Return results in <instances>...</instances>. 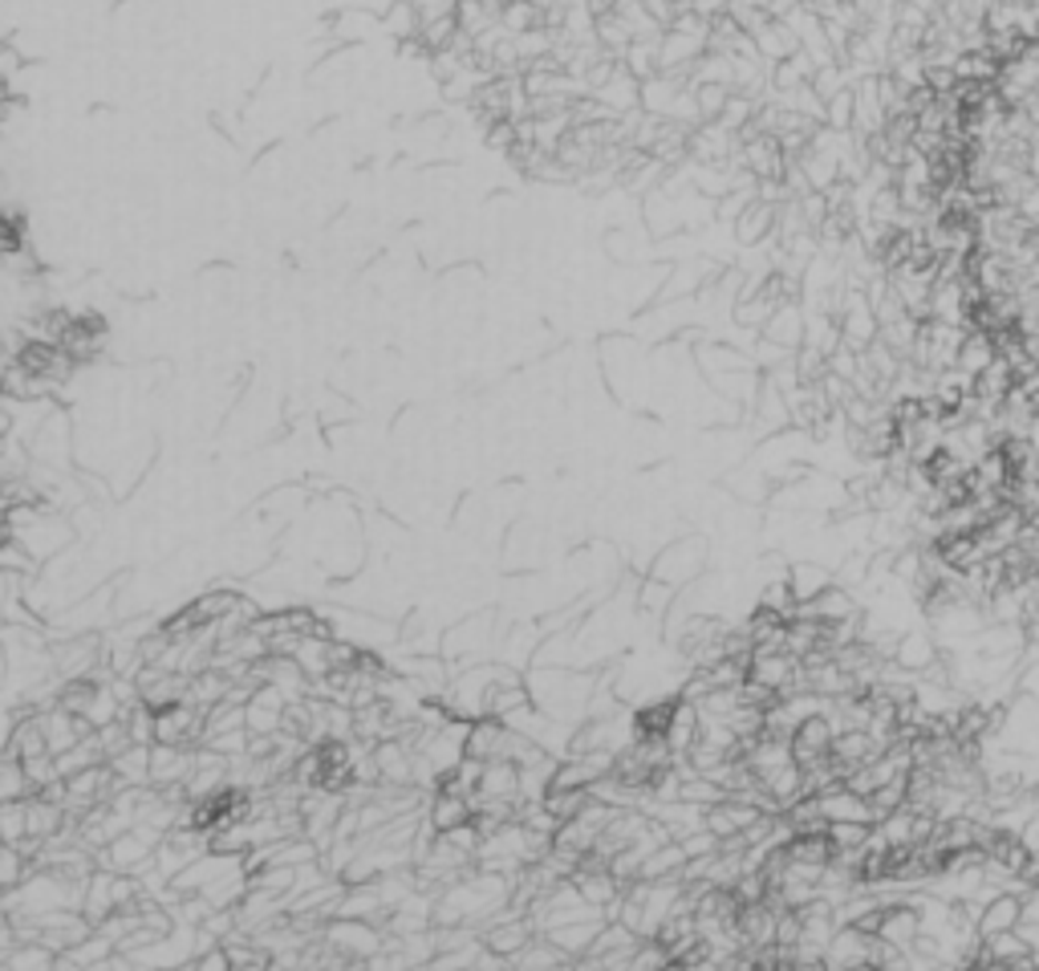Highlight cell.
<instances>
[{
    "label": "cell",
    "mask_w": 1039,
    "mask_h": 971,
    "mask_svg": "<svg viewBox=\"0 0 1039 971\" xmlns=\"http://www.w3.org/2000/svg\"><path fill=\"white\" fill-rule=\"evenodd\" d=\"M37 720H41V735H46L49 757H61V752H70L73 744H82L85 735L94 732V728H90V723H85L82 715H73V711H65V708L37 711Z\"/></svg>",
    "instance_id": "obj_4"
},
{
    "label": "cell",
    "mask_w": 1039,
    "mask_h": 971,
    "mask_svg": "<svg viewBox=\"0 0 1039 971\" xmlns=\"http://www.w3.org/2000/svg\"><path fill=\"white\" fill-rule=\"evenodd\" d=\"M1016 919H1019V902L1016 899H999L991 907V914L982 919V935H991V939L1007 935V927L1016 923Z\"/></svg>",
    "instance_id": "obj_12"
},
{
    "label": "cell",
    "mask_w": 1039,
    "mask_h": 971,
    "mask_svg": "<svg viewBox=\"0 0 1039 971\" xmlns=\"http://www.w3.org/2000/svg\"><path fill=\"white\" fill-rule=\"evenodd\" d=\"M29 838V805L21 801H0V841L4 845H21Z\"/></svg>",
    "instance_id": "obj_8"
},
{
    "label": "cell",
    "mask_w": 1039,
    "mask_h": 971,
    "mask_svg": "<svg viewBox=\"0 0 1039 971\" xmlns=\"http://www.w3.org/2000/svg\"><path fill=\"white\" fill-rule=\"evenodd\" d=\"M195 769V748L151 744V789H183Z\"/></svg>",
    "instance_id": "obj_3"
},
{
    "label": "cell",
    "mask_w": 1039,
    "mask_h": 971,
    "mask_svg": "<svg viewBox=\"0 0 1039 971\" xmlns=\"http://www.w3.org/2000/svg\"><path fill=\"white\" fill-rule=\"evenodd\" d=\"M853 971H877V968H853Z\"/></svg>",
    "instance_id": "obj_17"
},
{
    "label": "cell",
    "mask_w": 1039,
    "mask_h": 971,
    "mask_svg": "<svg viewBox=\"0 0 1039 971\" xmlns=\"http://www.w3.org/2000/svg\"><path fill=\"white\" fill-rule=\"evenodd\" d=\"M203 744L212 748V752H220V757L236 760V757H249L252 732H249V728H240V732H220V735H208Z\"/></svg>",
    "instance_id": "obj_10"
},
{
    "label": "cell",
    "mask_w": 1039,
    "mask_h": 971,
    "mask_svg": "<svg viewBox=\"0 0 1039 971\" xmlns=\"http://www.w3.org/2000/svg\"><path fill=\"white\" fill-rule=\"evenodd\" d=\"M426 821L435 825V833L460 830V825H467V821H472V797H460V793H451V789H438V793L431 797V805H426Z\"/></svg>",
    "instance_id": "obj_6"
},
{
    "label": "cell",
    "mask_w": 1039,
    "mask_h": 971,
    "mask_svg": "<svg viewBox=\"0 0 1039 971\" xmlns=\"http://www.w3.org/2000/svg\"><path fill=\"white\" fill-rule=\"evenodd\" d=\"M53 968H58V955L46 943H17L4 955V971H53Z\"/></svg>",
    "instance_id": "obj_7"
},
{
    "label": "cell",
    "mask_w": 1039,
    "mask_h": 971,
    "mask_svg": "<svg viewBox=\"0 0 1039 971\" xmlns=\"http://www.w3.org/2000/svg\"><path fill=\"white\" fill-rule=\"evenodd\" d=\"M122 720H127V732H130V740H134V744H142V748L154 744V711L147 708V703L130 708Z\"/></svg>",
    "instance_id": "obj_11"
},
{
    "label": "cell",
    "mask_w": 1039,
    "mask_h": 971,
    "mask_svg": "<svg viewBox=\"0 0 1039 971\" xmlns=\"http://www.w3.org/2000/svg\"><path fill=\"white\" fill-rule=\"evenodd\" d=\"M191 971H232V960H228L224 948H212L191 960Z\"/></svg>",
    "instance_id": "obj_13"
},
{
    "label": "cell",
    "mask_w": 1039,
    "mask_h": 971,
    "mask_svg": "<svg viewBox=\"0 0 1039 971\" xmlns=\"http://www.w3.org/2000/svg\"><path fill=\"white\" fill-rule=\"evenodd\" d=\"M942 200L975 330L1039 391V29L991 49L958 82Z\"/></svg>",
    "instance_id": "obj_1"
},
{
    "label": "cell",
    "mask_w": 1039,
    "mask_h": 971,
    "mask_svg": "<svg viewBox=\"0 0 1039 971\" xmlns=\"http://www.w3.org/2000/svg\"><path fill=\"white\" fill-rule=\"evenodd\" d=\"M321 943L325 951L342 955V960H370L382 951V927L362 923V919H333V923L321 927Z\"/></svg>",
    "instance_id": "obj_2"
},
{
    "label": "cell",
    "mask_w": 1039,
    "mask_h": 971,
    "mask_svg": "<svg viewBox=\"0 0 1039 971\" xmlns=\"http://www.w3.org/2000/svg\"><path fill=\"white\" fill-rule=\"evenodd\" d=\"M475 797H487V801H516V805H524V801H520V764H512V760H487L484 777H480V793Z\"/></svg>",
    "instance_id": "obj_5"
},
{
    "label": "cell",
    "mask_w": 1039,
    "mask_h": 971,
    "mask_svg": "<svg viewBox=\"0 0 1039 971\" xmlns=\"http://www.w3.org/2000/svg\"><path fill=\"white\" fill-rule=\"evenodd\" d=\"M171 971H191V963H179V968H171Z\"/></svg>",
    "instance_id": "obj_16"
},
{
    "label": "cell",
    "mask_w": 1039,
    "mask_h": 971,
    "mask_svg": "<svg viewBox=\"0 0 1039 971\" xmlns=\"http://www.w3.org/2000/svg\"><path fill=\"white\" fill-rule=\"evenodd\" d=\"M4 671H9V659H4V654H0V683H4Z\"/></svg>",
    "instance_id": "obj_15"
},
{
    "label": "cell",
    "mask_w": 1039,
    "mask_h": 971,
    "mask_svg": "<svg viewBox=\"0 0 1039 971\" xmlns=\"http://www.w3.org/2000/svg\"><path fill=\"white\" fill-rule=\"evenodd\" d=\"M65 955H70L78 968H98V963H107L110 955H114V943H110L107 935H98V931H94V935L82 939V943H78L73 951H65Z\"/></svg>",
    "instance_id": "obj_9"
},
{
    "label": "cell",
    "mask_w": 1039,
    "mask_h": 971,
    "mask_svg": "<svg viewBox=\"0 0 1039 971\" xmlns=\"http://www.w3.org/2000/svg\"><path fill=\"white\" fill-rule=\"evenodd\" d=\"M17 948V931H12V919L4 911H0V960L9 955V951Z\"/></svg>",
    "instance_id": "obj_14"
}]
</instances>
